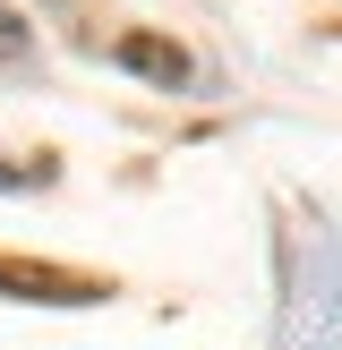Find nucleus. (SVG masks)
<instances>
[{
    "instance_id": "f257e3e1",
    "label": "nucleus",
    "mask_w": 342,
    "mask_h": 350,
    "mask_svg": "<svg viewBox=\"0 0 342 350\" xmlns=\"http://www.w3.org/2000/svg\"><path fill=\"white\" fill-rule=\"evenodd\" d=\"M0 291H9V299H43V308H94V299H103V282H86V273L17 265V256H0Z\"/></svg>"
},
{
    "instance_id": "f03ea898",
    "label": "nucleus",
    "mask_w": 342,
    "mask_h": 350,
    "mask_svg": "<svg viewBox=\"0 0 342 350\" xmlns=\"http://www.w3.org/2000/svg\"><path fill=\"white\" fill-rule=\"evenodd\" d=\"M111 60H120V68H137V77H154V85H180V77H188V51H180V43H163V34H120Z\"/></svg>"
},
{
    "instance_id": "7ed1b4c3",
    "label": "nucleus",
    "mask_w": 342,
    "mask_h": 350,
    "mask_svg": "<svg viewBox=\"0 0 342 350\" xmlns=\"http://www.w3.org/2000/svg\"><path fill=\"white\" fill-rule=\"evenodd\" d=\"M26 60H34V26L17 9H0V68H26Z\"/></svg>"
},
{
    "instance_id": "20e7f679",
    "label": "nucleus",
    "mask_w": 342,
    "mask_h": 350,
    "mask_svg": "<svg viewBox=\"0 0 342 350\" xmlns=\"http://www.w3.org/2000/svg\"><path fill=\"white\" fill-rule=\"evenodd\" d=\"M51 163H0V188H43Z\"/></svg>"
}]
</instances>
